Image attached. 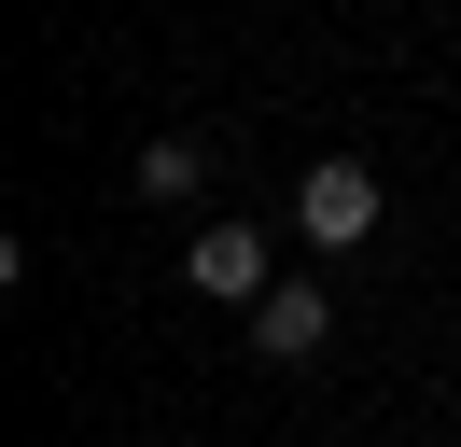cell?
<instances>
[{
    "instance_id": "cell-1",
    "label": "cell",
    "mask_w": 461,
    "mask_h": 447,
    "mask_svg": "<svg viewBox=\"0 0 461 447\" xmlns=\"http://www.w3.org/2000/svg\"><path fill=\"white\" fill-rule=\"evenodd\" d=\"M294 238L308 251H364L377 238V168L364 154H321L308 182H294Z\"/></svg>"
},
{
    "instance_id": "cell-2",
    "label": "cell",
    "mask_w": 461,
    "mask_h": 447,
    "mask_svg": "<svg viewBox=\"0 0 461 447\" xmlns=\"http://www.w3.org/2000/svg\"><path fill=\"white\" fill-rule=\"evenodd\" d=\"M182 266H196V294H210V307H266V294H280L266 224H196V251H182Z\"/></svg>"
},
{
    "instance_id": "cell-3",
    "label": "cell",
    "mask_w": 461,
    "mask_h": 447,
    "mask_svg": "<svg viewBox=\"0 0 461 447\" xmlns=\"http://www.w3.org/2000/svg\"><path fill=\"white\" fill-rule=\"evenodd\" d=\"M252 350L266 363H321L336 350V294H321V279H280V294L252 307Z\"/></svg>"
},
{
    "instance_id": "cell-4",
    "label": "cell",
    "mask_w": 461,
    "mask_h": 447,
    "mask_svg": "<svg viewBox=\"0 0 461 447\" xmlns=\"http://www.w3.org/2000/svg\"><path fill=\"white\" fill-rule=\"evenodd\" d=\"M196 182H210V140H182V126L140 140V196H196Z\"/></svg>"
}]
</instances>
